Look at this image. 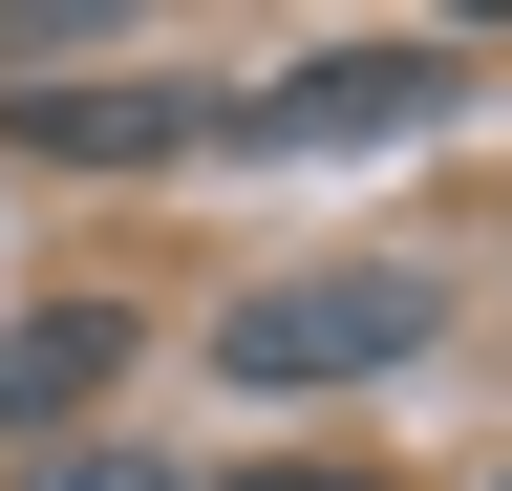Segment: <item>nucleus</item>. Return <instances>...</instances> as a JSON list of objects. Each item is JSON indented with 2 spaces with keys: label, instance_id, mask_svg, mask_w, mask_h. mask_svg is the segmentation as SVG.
I'll return each mask as SVG.
<instances>
[{
  "label": "nucleus",
  "instance_id": "nucleus-1",
  "mask_svg": "<svg viewBox=\"0 0 512 491\" xmlns=\"http://www.w3.org/2000/svg\"><path fill=\"white\" fill-rule=\"evenodd\" d=\"M427 321H448V299L406 257H342V278H256L214 321V363H235V385H363V363H406Z\"/></svg>",
  "mask_w": 512,
  "mask_h": 491
},
{
  "label": "nucleus",
  "instance_id": "nucleus-4",
  "mask_svg": "<svg viewBox=\"0 0 512 491\" xmlns=\"http://www.w3.org/2000/svg\"><path fill=\"white\" fill-rule=\"evenodd\" d=\"M64 491H171V470H64Z\"/></svg>",
  "mask_w": 512,
  "mask_h": 491
},
{
  "label": "nucleus",
  "instance_id": "nucleus-2",
  "mask_svg": "<svg viewBox=\"0 0 512 491\" xmlns=\"http://www.w3.org/2000/svg\"><path fill=\"white\" fill-rule=\"evenodd\" d=\"M470 86V43H320L278 86H214V150H363V129H427Z\"/></svg>",
  "mask_w": 512,
  "mask_h": 491
},
{
  "label": "nucleus",
  "instance_id": "nucleus-3",
  "mask_svg": "<svg viewBox=\"0 0 512 491\" xmlns=\"http://www.w3.org/2000/svg\"><path fill=\"white\" fill-rule=\"evenodd\" d=\"M107 385H128V321H107V299L0 321V427H64V406H107Z\"/></svg>",
  "mask_w": 512,
  "mask_h": 491
}]
</instances>
